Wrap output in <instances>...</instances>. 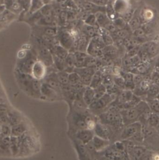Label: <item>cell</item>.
Segmentation results:
<instances>
[{
  "mask_svg": "<svg viewBox=\"0 0 159 160\" xmlns=\"http://www.w3.org/2000/svg\"><path fill=\"white\" fill-rule=\"evenodd\" d=\"M124 126H126L131 123L139 122L141 117L145 114H149L151 110L144 100L141 102L134 107L129 109H123L120 110Z\"/></svg>",
  "mask_w": 159,
  "mask_h": 160,
  "instance_id": "6da1fadb",
  "label": "cell"
},
{
  "mask_svg": "<svg viewBox=\"0 0 159 160\" xmlns=\"http://www.w3.org/2000/svg\"><path fill=\"white\" fill-rule=\"evenodd\" d=\"M120 110L117 107L111 103L106 111L99 115V122L121 132L124 126Z\"/></svg>",
  "mask_w": 159,
  "mask_h": 160,
  "instance_id": "7a4b0ae2",
  "label": "cell"
},
{
  "mask_svg": "<svg viewBox=\"0 0 159 160\" xmlns=\"http://www.w3.org/2000/svg\"><path fill=\"white\" fill-rule=\"evenodd\" d=\"M18 82L22 89L32 97H41V80L34 79L31 74H24L18 71Z\"/></svg>",
  "mask_w": 159,
  "mask_h": 160,
  "instance_id": "3957f363",
  "label": "cell"
},
{
  "mask_svg": "<svg viewBox=\"0 0 159 160\" xmlns=\"http://www.w3.org/2000/svg\"><path fill=\"white\" fill-rule=\"evenodd\" d=\"M17 71L24 74H31L32 68L38 60L37 54L31 51L22 50L18 54Z\"/></svg>",
  "mask_w": 159,
  "mask_h": 160,
  "instance_id": "277c9868",
  "label": "cell"
},
{
  "mask_svg": "<svg viewBox=\"0 0 159 160\" xmlns=\"http://www.w3.org/2000/svg\"><path fill=\"white\" fill-rule=\"evenodd\" d=\"M118 96L106 92L101 97L94 100L88 107L90 112L94 115H99L106 111Z\"/></svg>",
  "mask_w": 159,
  "mask_h": 160,
  "instance_id": "5b68a950",
  "label": "cell"
},
{
  "mask_svg": "<svg viewBox=\"0 0 159 160\" xmlns=\"http://www.w3.org/2000/svg\"><path fill=\"white\" fill-rule=\"evenodd\" d=\"M142 125L144 139L143 145L149 150H159V134L156 128L147 123Z\"/></svg>",
  "mask_w": 159,
  "mask_h": 160,
  "instance_id": "8992f818",
  "label": "cell"
},
{
  "mask_svg": "<svg viewBox=\"0 0 159 160\" xmlns=\"http://www.w3.org/2000/svg\"><path fill=\"white\" fill-rule=\"evenodd\" d=\"M40 39V38H39ZM40 42L38 44L37 48V58L38 60L42 62L47 68L51 67L54 64V57L53 54L46 45V44H42V41L40 39Z\"/></svg>",
  "mask_w": 159,
  "mask_h": 160,
  "instance_id": "52a82bcc",
  "label": "cell"
},
{
  "mask_svg": "<svg viewBox=\"0 0 159 160\" xmlns=\"http://www.w3.org/2000/svg\"><path fill=\"white\" fill-rule=\"evenodd\" d=\"M57 38L59 44L70 52V50L74 46L75 42L72 32L65 29L58 30Z\"/></svg>",
  "mask_w": 159,
  "mask_h": 160,
  "instance_id": "ba28073f",
  "label": "cell"
},
{
  "mask_svg": "<svg viewBox=\"0 0 159 160\" xmlns=\"http://www.w3.org/2000/svg\"><path fill=\"white\" fill-rule=\"evenodd\" d=\"M142 130V125L139 122H136L124 126L119 136V140H129Z\"/></svg>",
  "mask_w": 159,
  "mask_h": 160,
  "instance_id": "9c48e42d",
  "label": "cell"
},
{
  "mask_svg": "<svg viewBox=\"0 0 159 160\" xmlns=\"http://www.w3.org/2000/svg\"><path fill=\"white\" fill-rule=\"evenodd\" d=\"M97 70L94 67H84L80 68H75L74 71L76 72L80 77L81 83L84 86H89L92 78Z\"/></svg>",
  "mask_w": 159,
  "mask_h": 160,
  "instance_id": "30bf717a",
  "label": "cell"
},
{
  "mask_svg": "<svg viewBox=\"0 0 159 160\" xmlns=\"http://www.w3.org/2000/svg\"><path fill=\"white\" fill-rule=\"evenodd\" d=\"M47 68L45 64L41 61L37 60L32 68L31 76L37 80H41L47 76Z\"/></svg>",
  "mask_w": 159,
  "mask_h": 160,
  "instance_id": "8fae6325",
  "label": "cell"
},
{
  "mask_svg": "<svg viewBox=\"0 0 159 160\" xmlns=\"http://www.w3.org/2000/svg\"><path fill=\"white\" fill-rule=\"evenodd\" d=\"M152 59L141 62L136 68H134L131 72L134 74H141L144 76H147L149 74L152 68H154V64L152 62Z\"/></svg>",
  "mask_w": 159,
  "mask_h": 160,
  "instance_id": "7c38bea8",
  "label": "cell"
},
{
  "mask_svg": "<svg viewBox=\"0 0 159 160\" xmlns=\"http://www.w3.org/2000/svg\"><path fill=\"white\" fill-rule=\"evenodd\" d=\"M91 144L95 152H100L108 147L111 144V142L94 135Z\"/></svg>",
  "mask_w": 159,
  "mask_h": 160,
  "instance_id": "4fadbf2b",
  "label": "cell"
},
{
  "mask_svg": "<svg viewBox=\"0 0 159 160\" xmlns=\"http://www.w3.org/2000/svg\"><path fill=\"white\" fill-rule=\"evenodd\" d=\"M141 47L147 52L152 59L159 54V44L156 41H149L144 43Z\"/></svg>",
  "mask_w": 159,
  "mask_h": 160,
  "instance_id": "5bb4252c",
  "label": "cell"
},
{
  "mask_svg": "<svg viewBox=\"0 0 159 160\" xmlns=\"http://www.w3.org/2000/svg\"><path fill=\"white\" fill-rule=\"evenodd\" d=\"M113 5L119 16H121L131 8L128 0H113Z\"/></svg>",
  "mask_w": 159,
  "mask_h": 160,
  "instance_id": "9a60e30c",
  "label": "cell"
},
{
  "mask_svg": "<svg viewBox=\"0 0 159 160\" xmlns=\"http://www.w3.org/2000/svg\"><path fill=\"white\" fill-rule=\"evenodd\" d=\"M94 130L88 129H81L77 133V138L83 144H88L90 143L94 137Z\"/></svg>",
  "mask_w": 159,
  "mask_h": 160,
  "instance_id": "2e32d148",
  "label": "cell"
},
{
  "mask_svg": "<svg viewBox=\"0 0 159 160\" xmlns=\"http://www.w3.org/2000/svg\"><path fill=\"white\" fill-rule=\"evenodd\" d=\"M52 48V53L53 56L62 60H65L70 53L69 51L66 49L59 44L54 46Z\"/></svg>",
  "mask_w": 159,
  "mask_h": 160,
  "instance_id": "e0dca14e",
  "label": "cell"
},
{
  "mask_svg": "<svg viewBox=\"0 0 159 160\" xmlns=\"http://www.w3.org/2000/svg\"><path fill=\"white\" fill-rule=\"evenodd\" d=\"M83 98L87 106H89L95 100V92L94 88L87 86L85 87L83 93Z\"/></svg>",
  "mask_w": 159,
  "mask_h": 160,
  "instance_id": "ac0fdd59",
  "label": "cell"
},
{
  "mask_svg": "<svg viewBox=\"0 0 159 160\" xmlns=\"http://www.w3.org/2000/svg\"><path fill=\"white\" fill-rule=\"evenodd\" d=\"M41 94L42 96L47 98H55L57 97V90L49 86L46 83H42L41 86Z\"/></svg>",
  "mask_w": 159,
  "mask_h": 160,
  "instance_id": "d6986e66",
  "label": "cell"
},
{
  "mask_svg": "<svg viewBox=\"0 0 159 160\" xmlns=\"http://www.w3.org/2000/svg\"><path fill=\"white\" fill-rule=\"evenodd\" d=\"M96 16L98 25L99 28H104L107 24L111 22L106 13L104 12H98L94 14Z\"/></svg>",
  "mask_w": 159,
  "mask_h": 160,
  "instance_id": "ffe728a7",
  "label": "cell"
},
{
  "mask_svg": "<svg viewBox=\"0 0 159 160\" xmlns=\"http://www.w3.org/2000/svg\"><path fill=\"white\" fill-rule=\"evenodd\" d=\"M99 27L91 26L84 24V25L83 26L82 33L85 34L89 38L91 39L94 36L99 35Z\"/></svg>",
  "mask_w": 159,
  "mask_h": 160,
  "instance_id": "44dd1931",
  "label": "cell"
},
{
  "mask_svg": "<svg viewBox=\"0 0 159 160\" xmlns=\"http://www.w3.org/2000/svg\"><path fill=\"white\" fill-rule=\"evenodd\" d=\"M45 5L43 0H31L27 12L30 15L36 13L40 11Z\"/></svg>",
  "mask_w": 159,
  "mask_h": 160,
  "instance_id": "7402d4cb",
  "label": "cell"
},
{
  "mask_svg": "<svg viewBox=\"0 0 159 160\" xmlns=\"http://www.w3.org/2000/svg\"><path fill=\"white\" fill-rule=\"evenodd\" d=\"M5 3L6 4H7V7L6 9L7 8L9 11L14 14L19 13L22 9L18 0H7V1H5Z\"/></svg>",
  "mask_w": 159,
  "mask_h": 160,
  "instance_id": "603a6c76",
  "label": "cell"
},
{
  "mask_svg": "<svg viewBox=\"0 0 159 160\" xmlns=\"http://www.w3.org/2000/svg\"><path fill=\"white\" fill-rule=\"evenodd\" d=\"M27 129V127L24 123H19L12 127L11 135L13 137H19L26 132Z\"/></svg>",
  "mask_w": 159,
  "mask_h": 160,
  "instance_id": "cb8c5ba5",
  "label": "cell"
},
{
  "mask_svg": "<svg viewBox=\"0 0 159 160\" xmlns=\"http://www.w3.org/2000/svg\"><path fill=\"white\" fill-rule=\"evenodd\" d=\"M103 76L104 75L101 71L99 70L96 71L92 78V80L89 85V87L93 88H96V87L101 85L103 83Z\"/></svg>",
  "mask_w": 159,
  "mask_h": 160,
  "instance_id": "d4e9b609",
  "label": "cell"
},
{
  "mask_svg": "<svg viewBox=\"0 0 159 160\" xmlns=\"http://www.w3.org/2000/svg\"><path fill=\"white\" fill-rule=\"evenodd\" d=\"M106 13L111 21H113L118 17H119V16L118 15L114 9L113 5V0H110L108 4L106 6Z\"/></svg>",
  "mask_w": 159,
  "mask_h": 160,
  "instance_id": "484cf974",
  "label": "cell"
},
{
  "mask_svg": "<svg viewBox=\"0 0 159 160\" xmlns=\"http://www.w3.org/2000/svg\"><path fill=\"white\" fill-rule=\"evenodd\" d=\"M159 94V86L152 82L149 87V89L148 90L147 92L146 97L145 99L146 98H155L157 97V96ZM144 99V100H145Z\"/></svg>",
  "mask_w": 159,
  "mask_h": 160,
  "instance_id": "4316f807",
  "label": "cell"
},
{
  "mask_svg": "<svg viewBox=\"0 0 159 160\" xmlns=\"http://www.w3.org/2000/svg\"><path fill=\"white\" fill-rule=\"evenodd\" d=\"M19 147H20V142L19 137H11L10 138V146L9 148L12 153L14 155L17 154L19 152Z\"/></svg>",
  "mask_w": 159,
  "mask_h": 160,
  "instance_id": "83f0119b",
  "label": "cell"
},
{
  "mask_svg": "<svg viewBox=\"0 0 159 160\" xmlns=\"http://www.w3.org/2000/svg\"><path fill=\"white\" fill-rule=\"evenodd\" d=\"M128 25L132 31L139 28L142 26V21L139 16H136L134 14V16L131 20L128 22Z\"/></svg>",
  "mask_w": 159,
  "mask_h": 160,
  "instance_id": "f1b7e54d",
  "label": "cell"
},
{
  "mask_svg": "<svg viewBox=\"0 0 159 160\" xmlns=\"http://www.w3.org/2000/svg\"><path fill=\"white\" fill-rule=\"evenodd\" d=\"M146 100L152 112L156 113L159 115V100L156 98H146Z\"/></svg>",
  "mask_w": 159,
  "mask_h": 160,
  "instance_id": "f546056e",
  "label": "cell"
},
{
  "mask_svg": "<svg viewBox=\"0 0 159 160\" xmlns=\"http://www.w3.org/2000/svg\"><path fill=\"white\" fill-rule=\"evenodd\" d=\"M159 123V115L156 113L151 112L147 117V124L156 128Z\"/></svg>",
  "mask_w": 159,
  "mask_h": 160,
  "instance_id": "4dcf8cb0",
  "label": "cell"
},
{
  "mask_svg": "<svg viewBox=\"0 0 159 160\" xmlns=\"http://www.w3.org/2000/svg\"><path fill=\"white\" fill-rule=\"evenodd\" d=\"M83 21H84V23L86 25L91 26H94V27H99V26L98 25V23H97L96 16L94 14L89 13L86 16V18L84 19V20Z\"/></svg>",
  "mask_w": 159,
  "mask_h": 160,
  "instance_id": "1f68e13d",
  "label": "cell"
},
{
  "mask_svg": "<svg viewBox=\"0 0 159 160\" xmlns=\"http://www.w3.org/2000/svg\"><path fill=\"white\" fill-rule=\"evenodd\" d=\"M81 83L79 75L75 71L69 73V83L72 86L77 85Z\"/></svg>",
  "mask_w": 159,
  "mask_h": 160,
  "instance_id": "d6a6232c",
  "label": "cell"
},
{
  "mask_svg": "<svg viewBox=\"0 0 159 160\" xmlns=\"http://www.w3.org/2000/svg\"><path fill=\"white\" fill-rule=\"evenodd\" d=\"M59 80L62 85H66L69 83V73L65 71H59L57 73Z\"/></svg>",
  "mask_w": 159,
  "mask_h": 160,
  "instance_id": "836d02e7",
  "label": "cell"
},
{
  "mask_svg": "<svg viewBox=\"0 0 159 160\" xmlns=\"http://www.w3.org/2000/svg\"><path fill=\"white\" fill-rule=\"evenodd\" d=\"M113 22L118 30L126 29V27L128 26V24L120 16L118 17Z\"/></svg>",
  "mask_w": 159,
  "mask_h": 160,
  "instance_id": "e575fe53",
  "label": "cell"
},
{
  "mask_svg": "<svg viewBox=\"0 0 159 160\" xmlns=\"http://www.w3.org/2000/svg\"><path fill=\"white\" fill-rule=\"evenodd\" d=\"M94 90L95 92V100L101 97L107 92L106 87L103 83L98 86V87H96V88H94Z\"/></svg>",
  "mask_w": 159,
  "mask_h": 160,
  "instance_id": "d590c367",
  "label": "cell"
},
{
  "mask_svg": "<svg viewBox=\"0 0 159 160\" xmlns=\"http://www.w3.org/2000/svg\"><path fill=\"white\" fill-rule=\"evenodd\" d=\"M132 36L138 39H141L142 40L146 41V42H147V41H146V39H147V36L145 33V32L144 31V30L142 29V28H139L136 30H134V31H132Z\"/></svg>",
  "mask_w": 159,
  "mask_h": 160,
  "instance_id": "8d00e7d4",
  "label": "cell"
},
{
  "mask_svg": "<svg viewBox=\"0 0 159 160\" xmlns=\"http://www.w3.org/2000/svg\"><path fill=\"white\" fill-rule=\"evenodd\" d=\"M112 36H114V37H117L121 39H125L129 37H130V33L128 29H120L118 30L115 34H111Z\"/></svg>",
  "mask_w": 159,
  "mask_h": 160,
  "instance_id": "74e56055",
  "label": "cell"
},
{
  "mask_svg": "<svg viewBox=\"0 0 159 160\" xmlns=\"http://www.w3.org/2000/svg\"><path fill=\"white\" fill-rule=\"evenodd\" d=\"M137 55L140 58L141 62H144V61H147L152 59V58H151L149 54L147 53V52L145 49H144L141 46L139 48Z\"/></svg>",
  "mask_w": 159,
  "mask_h": 160,
  "instance_id": "f35d334b",
  "label": "cell"
},
{
  "mask_svg": "<svg viewBox=\"0 0 159 160\" xmlns=\"http://www.w3.org/2000/svg\"><path fill=\"white\" fill-rule=\"evenodd\" d=\"M134 14V9L131 7L127 11H126L123 14H122L120 17H121L128 24L131 20Z\"/></svg>",
  "mask_w": 159,
  "mask_h": 160,
  "instance_id": "ab89813d",
  "label": "cell"
},
{
  "mask_svg": "<svg viewBox=\"0 0 159 160\" xmlns=\"http://www.w3.org/2000/svg\"><path fill=\"white\" fill-rule=\"evenodd\" d=\"M114 83L122 90H125V80L121 76H114Z\"/></svg>",
  "mask_w": 159,
  "mask_h": 160,
  "instance_id": "60d3db41",
  "label": "cell"
},
{
  "mask_svg": "<svg viewBox=\"0 0 159 160\" xmlns=\"http://www.w3.org/2000/svg\"><path fill=\"white\" fill-rule=\"evenodd\" d=\"M141 28L142 29L144 30V31L145 32L147 37L149 35H151L153 34L154 31V28L153 26L151 25V23H145V24H143L142 26H141Z\"/></svg>",
  "mask_w": 159,
  "mask_h": 160,
  "instance_id": "b9f144b4",
  "label": "cell"
},
{
  "mask_svg": "<svg viewBox=\"0 0 159 160\" xmlns=\"http://www.w3.org/2000/svg\"><path fill=\"white\" fill-rule=\"evenodd\" d=\"M140 47H141V46L134 47V48L131 49L130 50L128 51L125 58H132V57H134V56L137 55V53H138V52H139V50Z\"/></svg>",
  "mask_w": 159,
  "mask_h": 160,
  "instance_id": "7bdbcfd3",
  "label": "cell"
},
{
  "mask_svg": "<svg viewBox=\"0 0 159 160\" xmlns=\"http://www.w3.org/2000/svg\"><path fill=\"white\" fill-rule=\"evenodd\" d=\"M104 28H105L106 29H107L110 33L111 34H115L118 29H117V28L115 26V25L114 24L113 22L111 21V22H109L108 24H107Z\"/></svg>",
  "mask_w": 159,
  "mask_h": 160,
  "instance_id": "ee69618b",
  "label": "cell"
},
{
  "mask_svg": "<svg viewBox=\"0 0 159 160\" xmlns=\"http://www.w3.org/2000/svg\"><path fill=\"white\" fill-rule=\"evenodd\" d=\"M153 17H154V13L151 10L146 9L144 11V13H143L144 19L149 21L151 19H152Z\"/></svg>",
  "mask_w": 159,
  "mask_h": 160,
  "instance_id": "f6af8a7d",
  "label": "cell"
},
{
  "mask_svg": "<svg viewBox=\"0 0 159 160\" xmlns=\"http://www.w3.org/2000/svg\"><path fill=\"white\" fill-rule=\"evenodd\" d=\"M145 77L146 76L141 75V74H134L133 82H134L135 85L136 86L138 85L142 80H144Z\"/></svg>",
  "mask_w": 159,
  "mask_h": 160,
  "instance_id": "bcb514c9",
  "label": "cell"
},
{
  "mask_svg": "<svg viewBox=\"0 0 159 160\" xmlns=\"http://www.w3.org/2000/svg\"><path fill=\"white\" fill-rule=\"evenodd\" d=\"M110 0H91V2L93 4L102 7H106Z\"/></svg>",
  "mask_w": 159,
  "mask_h": 160,
  "instance_id": "7dc6e473",
  "label": "cell"
},
{
  "mask_svg": "<svg viewBox=\"0 0 159 160\" xmlns=\"http://www.w3.org/2000/svg\"><path fill=\"white\" fill-rule=\"evenodd\" d=\"M154 71L159 74V57L156 61L154 66Z\"/></svg>",
  "mask_w": 159,
  "mask_h": 160,
  "instance_id": "c3c4849f",
  "label": "cell"
},
{
  "mask_svg": "<svg viewBox=\"0 0 159 160\" xmlns=\"http://www.w3.org/2000/svg\"><path fill=\"white\" fill-rule=\"evenodd\" d=\"M121 160H131L130 158V157H129V154L126 152V150H125V152L123 153V157H122Z\"/></svg>",
  "mask_w": 159,
  "mask_h": 160,
  "instance_id": "681fc988",
  "label": "cell"
},
{
  "mask_svg": "<svg viewBox=\"0 0 159 160\" xmlns=\"http://www.w3.org/2000/svg\"><path fill=\"white\" fill-rule=\"evenodd\" d=\"M6 10V7L5 5H1L0 6V16L3 13V12Z\"/></svg>",
  "mask_w": 159,
  "mask_h": 160,
  "instance_id": "f907efd6",
  "label": "cell"
},
{
  "mask_svg": "<svg viewBox=\"0 0 159 160\" xmlns=\"http://www.w3.org/2000/svg\"><path fill=\"white\" fill-rule=\"evenodd\" d=\"M156 130H157V132H158V133H159V124H158V125H157V127H156Z\"/></svg>",
  "mask_w": 159,
  "mask_h": 160,
  "instance_id": "816d5d0a",
  "label": "cell"
},
{
  "mask_svg": "<svg viewBox=\"0 0 159 160\" xmlns=\"http://www.w3.org/2000/svg\"><path fill=\"white\" fill-rule=\"evenodd\" d=\"M3 2H4V0H0V6L1 5H4Z\"/></svg>",
  "mask_w": 159,
  "mask_h": 160,
  "instance_id": "f5cc1de1",
  "label": "cell"
},
{
  "mask_svg": "<svg viewBox=\"0 0 159 160\" xmlns=\"http://www.w3.org/2000/svg\"><path fill=\"white\" fill-rule=\"evenodd\" d=\"M156 98H157V99H158V100H159V95H157V97H156Z\"/></svg>",
  "mask_w": 159,
  "mask_h": 160,
  "instance_id": "db71d44e",
  "label": "cell"
},
{
  "mask_svg": "<svg viewBox=\"0 0 159 160\" xmlns=\"http://www.w3.org/2000/svg\"><path fill=\"white\" fill-rule=\"evenodd\" d=\"M83 1H90V2H91V0H83Z\"/></svg>",
  "mask_w": 159,
  "mask_h": 160,
  "instance_id": "11a10c76",
  "label": "cell"
}]
</instances>
